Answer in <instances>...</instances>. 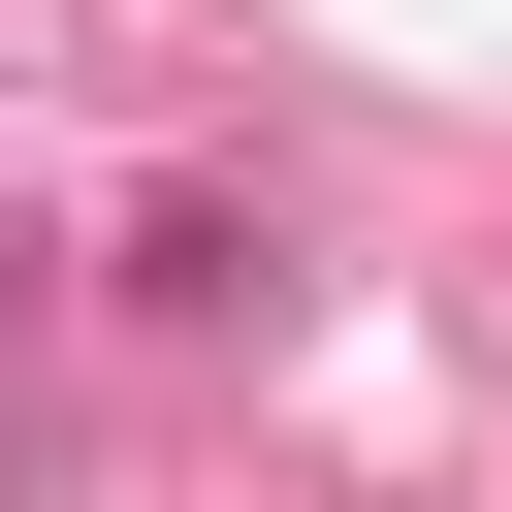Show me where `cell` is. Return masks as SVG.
Here are the masks:
<instances>
[{"label": "cell", "mask_w": 512, "mask_h": 512, "mask_svg": "<svg viewBox=\"0 0 512 512\" xmlns=\"http://www.w3.org/2000/svg\"><path fill=\"white\" fill-rule=\"evenodd\" d=\"M128 320H160V352L288 320V192H256V160H160V192H128Z\"/></svg>", "instance_id": "obj_1"}]
</instances>
